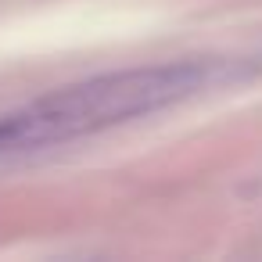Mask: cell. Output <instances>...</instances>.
<instances>
[{
  "label": "cell",
  "mask_w": 262,
  "mask_h": 262,
  "mask_svg": "<svg viewBox=\"0 0 262 262\" xmlns=\"http://www.w3.org/2000/svg\"><path fill=\"white\" fill-rule=\"evenodd\" d=\"M219 61H158L101 72L83 83L51 90L0 115V158L86 140L155 112L176 108L223 79Z\"/></svg>",
  "instance_id": "obj_1"
}]
</instances>
